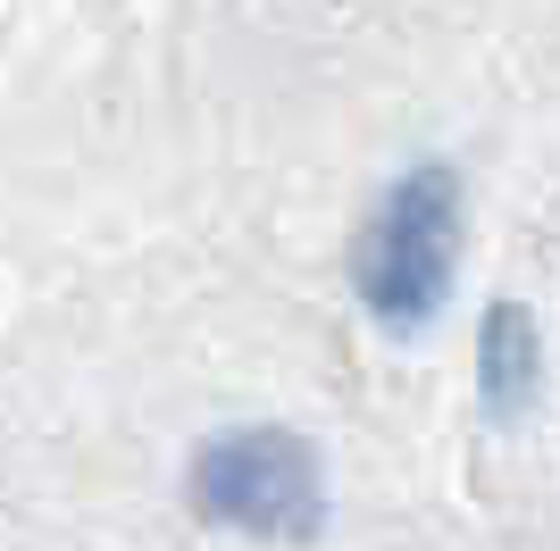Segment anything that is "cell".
<instances>
[{
  "label": "cell",
  "instance_id": "cell-3",
  "mask_svg": "<svg viewBox=\"0 0 560 551\" xmlns=\"http://www.w3.org/2000/svg\"><path fill=\"white\" fill-rule=\"evenodd\" d=\"M477 385H486L493 418H518L527 392L544 385V343H536V326H527L518 301H493L486 326H477Z\"/></svg>",
  "mask_w": 560,
  "mask_h": 551
},
{
  "label": "cell",
  "instance_id": "cell-2",
  "mask_svg": "<svg viewBox=\"0 0 560 551\" xmlns=\"http://www.w3.org/2000/svg\"><path fill=\"white\" fill-rule=\"evenodd\" d=\"M192 518H210L226 535H259V543H310L327 527V477L293 426H234V435L201 443L185 477Z\"/></svg>",
  "mask_w": 560,
  "mask_h": 551
},
{
  "label": "cell",
  "instance_id": "cell-1",
  "mask_svg": "<svg viewBox=\"0 0 560 551\" xmlns=\"http://www.w3.org/2000/svg\"><path fill=\"white\" fill-rule=\"evenodd\" d=\"M452 259H460V176L444 160L410 167V176L385 192V209L369 218L360 251H351V284L369 301L376 326H427L452 293Z\"/></svg>",
  "mask_w": 560,
  "mask_h": 551
}]
</instances>
